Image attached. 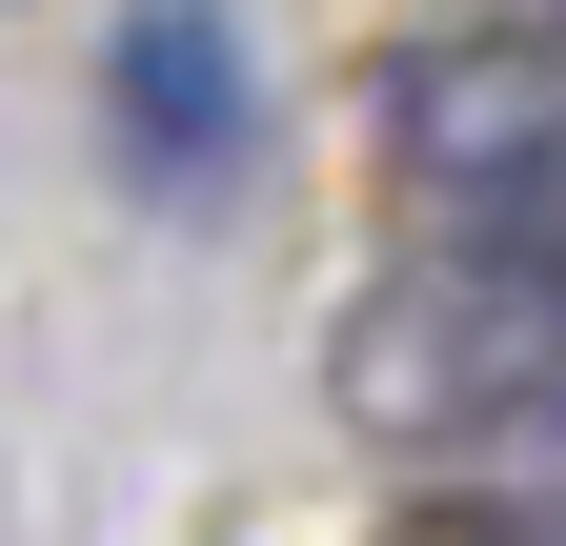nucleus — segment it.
Here are the masks:
<instances>
[{
  "label": "nucleus",
  "mask_w": 566,
  "mask_h": 546,
  "mask_svg": "<svg viewBox=\"0 0 566 546\" xmlns=\"http://www.w3.org/2000/svg\"><path fill=\"white\" fill-rule=\"evenodd\" d=\"M243 143V41L223 0H122V162L142 182H202Z\"/></svg>",
  "instance_id": "obj_1"
}]
</instances>
